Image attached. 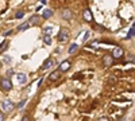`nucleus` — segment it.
<instances>
[{
  "label": "nucleus",
  "mask_w": 135,
  "mask_h": 121,
  "mask_svg": "<svg viewBox=\"0 0 135 121\" xmlns=\"http://www.w3.org/2000/svg\"><path fill=\"white\" fill-rule=\"evenodd\" d=\"M51 31H53V28H51V27H46V28H43V32H45V35H49V36H50Z\"/></svg>",
  "instance_id": "6ab92c4d"
},
{
  "label": "nucleus",
  "mask_w": 135,
  "mask_h": 121,
  "mask_svg": "<svg viewBox=\"0 0 135 121\" xmlns=\"http://www.w3.org/2000/svg\"><path fill=\"white\" fill-rule=\"evenodd\" d=\"M2 108H3V112L9 113V112L15 108V104H14L12 101H11V100H4V101H3V104H2Z\"/></svg>",
  "instance_id": "f03ea898"
},
{
  "label": "nucleus",
  "mask_w": 135,
  "mask_h": 121,
  "mask_svg": "<svg viewBox=\"0 0 135 121\" xmlns=\"http://www.w3.org/2000/svg\"><path fill=\"white\" fill-rule=\"evenodd\" d=\"M22 121H30V116H28V114H25V116H23V120H22Z\"/></svg>",
  "instance_id": "5701e85b"
},
{
  "label": "nucleus",
  "mask_w": 135,
  "mask_h": 121,
  "mask_svg": "<svg viewBox=\"0 0 135 121\" xmlns=\"http://www.w3.org/2000/svg\"><path fill=\"white\" fill-rule=\"evenodd\" d=\"M0 67H2V63H0Z\"/></svg>",
  "instance_id": "cd10ccee"
},
{
  "label": "nucleus",
  "mask_w": 135,
  "mask_h": 121,
  "mask_svg": "<svg viewBox=\"0 0 135 121\" xmlns=\"http://www.w3.org/2000/svg\"><path fill=\"white\" fill-rule=\"evenodd\" d=\"M83 18L85 22H88V23H91V22H93V15L91 12V9H84V12H83Z\"/></svg>",
  "instance_id": "39448f33"
},
{
  "label": "nucleus",
  "mask_w": 135,
  "mask_h": 121,
  "mask_svg": "<svg viewBox=\"0 0 135 121\" xmlns=\"http://www.w3.org/2000/svg\"><path fill=\"white\" fill-rule=\"evenodd\" d=\"M70 66H72V63L69 62V61H64V62H61L60 63V67H58V70L62 73V71H68L70 69Z\"/></svg>",
  "instance_id": "0eeeda50"
},
{
  "label": "nucleus",
  "mask_w": 135,
  "mask_h": 121,
  "mask_svg": "<svg viewBox=\"0 0 135 121\" xmlns=\"http://www.w3.org/2000/svg\"><path fill=\"white\" fill-rule=\"evenodd\" d=\"M72 16H73V14H72V11H70L69 8H64V9L61 11V18H62V19H65V20H70Z\"/></svg>",
  "instance_id": "423d86ee"
},
{
  "label": "nucleus",
  "mask_w": 135,
  "mask_h": 121,
  "mask_svg": "<svg viewBox=\"0 0 135 121\" xmlns=\"http://www.w3.org/2000/svg\"><path fill=\"white\" fill-rule=\"evenodd\" d=\"M103 65L105 66V67L112 66V65H114V58H112L111 55H108V54H107V55H104L103 57Z\"/></svg>",
  "instance_id": "6e6552de"
},
{
  "label": "nucleus",
  "mask_w": 135,
  "mask_h": 121,
  "mask_svg": "<svg viewBox=\"0 0 135 121\" xmlns=\"http://www.w3.org/2000/svg\"><path fill=\"white\" fill-rule=\"evenodd\" d=\"M123 54H124V51H123V49L122 47H116L114 51H112V54H111V57L114 58V59H119V58H122L123 57Z\"/></svg>",
  "instance_id": "20e7f679"
},
{
  "label": "nucleus",
  "mask_w": 135,
  "mask_h": 121,
  "mask_svg": "<svg viewBox=\"0 0 135 121\" xmlns=\"http://www.w3.org/2000/svg\"><path fill=\"white\" fill-rule=\"evenodd\" d=\"M0 87L4 90V92H8L12 89V82H11L8 78H3L2 81H0Z\"/></svg>",
  "instance_id": "7ed1b4c3"
},
{
  "label": "nucleus",
  "mask_w": 135,
  "mask_h": 121,
  "mask_svg": "<svg viewBox=\"0 0 135 121\" xmlns=\"http://www.w3.org/2000/svg\"><path fill=\"white\" fill-rule=\"evenodd\" d=\"M43 42H45V45L50 46V45H51V38H50L49 35H45V36H43Z\"/></svg>",
  "instance_id": "f3484780"
},
{
  "label": "nucleus",
  "mask_w": 135,
  "mask_h": 121,
  "mask_svg": "<svg viewBox=\"0 0 135 121\" xmlns=\"http://www.w3.org/2000/svg\"><path fill=\"white\" fill-rule=\"evenodd\" d=\"M26 102H27L26 100H23V101H20V102H19V104L16 105V108H18V109H22V108H23V106L26 105Z\"/></svg>",
  "instance_id": "412c9836"
},
{
  "label": "nucleus",
  "mask_w": 135,
  "mask_h": 121,
  "mask_svg": "<svg viewBox=\"0 0 135 121\" xmlns=\"http://www.w3.org/2000/svg\"><path fill=\"white\" fill-rule=\"evenodd\" d=\"M7 47H8V40H4L2 45H0V52H4L7 50Z\"/></svg>",
  "instance_id": "2eb2a0df"
},
{
  "label": "nucleus",
  "mask_w": 135,
  "mask_h": 121,
  "mask_svg": "<svg viewBox=\"0 0 135 121\" xmlns=\"http://www.w3.org/2000/svg\"><path fill=\"white\" fill-rule=\"evenodd\" d=\"M30 28V24H28V22H25V23H22L19 27H18V31H26Z\"/></svg>",
  "instance_id": "4468645a"
},
{
  "label": "nucleus",
  "mask_w": 135,
  "mask_h": 121,
  "mask_svg": "<svg viewBox=\"0 0 135 121\" xmlns=\"http://www.w3.org/2000/svg\"><path fill=\"white\" fill-rule=\"evenodd\" d=\"M4 118H6L4 113H0V121H4Z\"/></svg>",
  "instance_id": "a878e982"
},
{
  "label": "nucleus",
  "mask_w": 135,
  "mask_h": 121,
  "mask_svg": "<svg viewBox=\"0 0 135 121\" xmlns=\"http://www.w3.org/2000/svg\"><path fill=\"white\" fill-rule=\"evenodd\" d=\"M60 78H61V71H60V70H54V71H51L50 75H49V80H50V81H57V80H60Z\"/></svg>",
  "instance_id": "9d476101"
},
{
  "label": "nucleus",
  "mask_w": 135,
  "mask_h": 121,
  "mask_svg": "<svg viewBox=\"0 0 135 121\" xmlns=\"http://www.w3.org/2000/svg\"><path fill=\"white\" fill-rule=\"evenodd\" d=\"M18 81H19L20 83H26V82H27V77H26V74H23V73L18 74Z\"/></svg>",
  "instance_id": "ddd939ff"
},
{
  "label": "nucleus",
  "mask_w": 135,
  "mask_h": 121,
  "mask_svg": "<svg viewBox=\"0 0 135 121\" xmlns=\"http://www.w3.org/2000/svg\"><path fill=\"white\" fill-rule=\"evenodd\" d=\"M50 16H53V9H43L42 18H43V19H49Z\"/></svg>",
  "instance_id": "f8f14e48"
},
{
  "label": "nucleus",
  "mask_w": 135,
  "mask_h": 121,
  "mask_svg": "<svg viewBox=\"0 0 135 121\" xmlns=\"http://www.w3.org/2000/svg\"><path fill=\"white\" fill-rule=\"evenodd\" d=\"M69 38H70L69 31H68L66 28H61L60 32H58V42L66 43V42H69Z\"/></svg>",
  "instance_id": "f257e3e1"
},
{
  "label": "nucleus",
  "mask_w": 135,
  "mask_h": 121,
  "mask_svg": "<svg viewBox=\"0 0 135 121\" xmlns=\"http://www.w3.org/2000/svg\"><path fill=\"white\" fill-rule=\"evenodd\" d=\"M41 23V18L38 16V15H34V16H31L30 18V20H28V24H30V27L31 26H38Z\"/></svg>",
  "instance_id": "1a4fd4ad"
},
{
  "label": "nucleus",
  "mask_w": 135,
  "mask_h": 121,
  "mask_svg": "<svg viewBox=\"0 0 135 121\" xmlns=\"http://www.w3.org/2000/svg\"><path fill=\"white\" fill-rule=\"evenodd\" d=\"M134 31H135V28H134V26L130 28V32H128V34H127V38L128 39H132L134 38Z\"/></svg>",
  "instance_id": "a211bd4d"
},
{
  "label": "nucleus",
  "mask_w": 135,
  "mask_h": 121,
  "mask_svg": "<svg viewBox=\"0 0 135 121\" xmlns=\"http://www.w3.org/2000/svg\"><path fill=\"white\" fill-rule=\"evenodd\" d=\"M11 34H12V30H7L3 35H4V36H8V35H11Z\"/></svg>",
  "instance_id": "4be33fe9"
},
{
  "label": "nucleus",
  "mask_w": 135,
  "mask_h": 121,
  "mask_svg": "<svg viewBox=\"0 0 135 121\" xmlns=\"http://www.w3.org/2000/svg\"><path fill=\"white\" fill-rule=\"evenodd\" d=\"M53 65H54V59H53V58H49V59L45 61V63L42 65V69H43V70H47V69L51 67Z\"/></svg>",
  "instance_id": "9b49d317"
},
{
  "label": "nucleus",
  "mask_w": 135,
  "mask_h": 121,
  "mask_svg": "<svg viewBox=\"0 0 135 121\" xmlns=\"http://www.w3.org/2000/svg\"><path fill=\"white\" fill-rule=\"evenodd\" d=\"M97 121H109V118L108 117H100Z\"/></svg>",
  "instance_id": "393cba45"
},
{
  "label": "nucleus",
  "mask_w": 135,
  "mask_h": 121,
  "mask_svg": "<svg viewBox=\"0 0 135 121\" xmlns=\"http://www.w3.org/2000/svg\"><path fill=\"white\" fill-rule=\"evenodd\" d=\"M77 50H78V46L76 45V43H73V45L69 47V54H74Z\"/></svg>",
  "instance_id": "dca6fc26"
},
{
  "label": "nucleus",
  "mask_w": 135,
  "mask_h": 121,
  "mask_svg": "<svg viewBox=\"0 0 135 121\" xmlns=\"http://www.w3.org/2000/svg\"><path fill=\"white\" fill-rule=\"evenodd\" d=\"M23 16H25V12H22V11H18V12L15 14V18L16 19H22Z\"/></svg>",
  "instance_id": "aec40b11"
},
{
  "label": "nucleus",
  "mask_w": 135,
  "mask_h": 121,
  "mask_svg": "<svg viewBox=\"0 0 135 121\" xmlns=\"http://www.w3.org/2000/svg\"><path fill=\"white\" fill-rule=\"evenodd\" d=\"M95 28H96V30H100V31H104V27H101V26H99V24H96Z\"/></svg>",
  "instance_id": "b1692460"
},
{
  "label": "nucleus",
  "mask_w": 135,
  "mask_h": 121,
  "mask_svg": "<svg viewBox=\"0 0 135 121\" xmlns=\"http://www.w3.org/2000/svg\"><path fill=\"white\" fill-rule=\"evenodd\" d=\"M12 73H14L12 70H8V71H7V75H11V74H12Z\"/></svg>",
  "instance_id": "bb28decb"
}]
</instances>
